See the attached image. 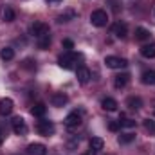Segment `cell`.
Returning <instances> with one entry per match:
<instances>
[{
	"label": "cell",
	"instance_id": "obj_6",
	"mask_svg": "<svg viewBox=\"0 0 155 155\" xmlns=\"http://www.w3.org/2000/svg\"><path fill=\"white\" fill-rule=\"evenodd\" d=\"M105 65L108 69H124L128 65V61L124 58H119V56H107L105 58Z\"/></svg>",
	"mask_w": 155,
	"mask_h": 155
},
{
	"label": "cell",
	"instance_id": "obj_27",
	"mask_svg": "<svg viewBox=\"0 0 155 155\" xmlns=\"http://www.w3.org/2000/svg\"><path fill=\"white\" fill-rule=\"evenodd\" d=\"M119 124H121V128H134V126H135V121H134V119H126V117L121 116Z\"/></svg>",
	"mask_w": 155,
	"mask_h": 155
},
{
	"label": "cell",
	"instance_id": "obj_2",
	"mask_svg": "<svg viewBox=\"0 0 155 155\" xmlns=\"http://www.w3.org/2000/svg\"><path fill=\"white\" fill-rule=\"evenodd\" d=\"M90 24H92L94 27H105V25L108 24V13L103 11V9L92 11V15H90Z\"/></svg>",
	"mask_w": 155,
	"mask_h": 155
},
{
	"label": "cell",
	"instance_id": "obj_18",
	"mask_svg": "<svg viewBox=\"0 0 155 155\" xmlns=\"http://www.w3.org/2000/svg\"><path fill=\"white\" fill-rule=\"evenodd\" d=\"M128 81H130V76H128L126 72L117 74V76L114 78V87H116L117 90H121V88H124V87L128 85Z\"/></svg>",
	"mask_w": 155,
	"mask_h": 155
},
{
	"label": "cell",
	"instance_id": "obj_22",
	"mask_svg": "<svg viewBox=\"0 0 155 155\" xmlns=\"http://www.w3.org/2000/svg\"><path fill=\"white\" fill-rule=\"evenodd\" d=\"M0 58H2L4 61H11V60L15 58V49H13V47H4V49L0 51Z\"/></svg>",
	"mask_w": 155,
	"mask_h": 155
},
{
	"label": "cell",
	"instance_id": "obj_10",
	"mask_svg": "<svg viewBox=\"0 0 155 155\" xmlns=\"http://www.w3.org/2000/svg\"><path fill=\"white\" fill-rule=\"evenodd\" d=\"M67 103H69V97H67L63 92H56V94L51 96V105H52V107H58V108H60V107H65Z\"/></svg>",
	"mask_w": 155,
	"mask_h": 155
},
{
	"label": "cell",
	"instance_id": "obj_23",
	"mask_svg": "<svg viewBox=\"0 0 155 155\" xmlns=\"http://www.w3.org/2000/svg\"><path fill=\"white\" fill-rule=\"evenodd\" d=\"M117 141H119V144H130V143L135 141V134H132V132H124V134L119 135Z\"/></svg>",
	"mask_w": 155,
	"mask_h": 155
},
{
	"label": "cell",
	"instance_id": "obj_17",
	"mask_svg": "<svg viewBox=\"0 0 155 155\" xmlns=\"http://www.w3.org/2000/svg\"><path fill=\"white\" fill-rule=\"evenodd\" d=\"M78 13L74 11V9H67L65 13H61L56 20H58V24H67V22H71V20H76Z\"/></svg>",
	"mask_w": 155,
	"mask_h": 155
},
{
	"label": "cell",
	"instance_id": "obj_21",
	"mask_svg": "<svg viewBox=\"0 0 155 155\" xmlns=\"http://www.w3.org/2000/svg\"><path fill=\"white\" fill-rule=\"evenodd\" d=\"M135 40H139V41L150 40V31H148L146 27H137V29H135Z\"/></svg>",
	"mask_w": 155,
	"mask_h": 155
},
{
	"label": "cell",
	"instance_id": "obj_13",
	"mask_svg": "<svg viewBox=\"0 0 155 155\" xmlns=\"http://www.w3.org/2000/svg\"><path fill=\"white\" fill-rule=\"evenodd\" d=\"M27 153L29 155H47V146L41 143H33L27 146Z\"/></svg>",
	"mask_w": 155,
	"mask_h": 155
},
{
	"label": "cell",
	"instance_id": "obj_5",
	"mask_svg": "<svg viewBox=\"0 0 155 155\" xmlns=\"http://www.w3.org/2000/svg\"><path fill=\"white\" fill-rule=\"evenodd\" d=\"M11 128H13V132L16 134V135H25L27 134V124H25V121H24V117H13V121H11Z\"/></svg>",
	"mask_w": 155,
	"mask_h": 155
},
{
	"label": "cell",
	"instance_id": "obj_1",
	"mask_svg": "<svg viewBox=\"0 0 155 155\" xmlns=\"http://www.w3.org/2000/svg\"><path fill=\"white\" fill-rule=\"evenodd\" d=\"M76 63H78V54L72 52V51H69V52H65L58 58V65L65 71H72L76 67Z\"/></svg>",
	"mask_w": 155,
	"mask_h": 155
},
{
	"label": "cell",
	"instance_id": "obj_15",
	"mask_svg": "<svg viewBox=\"0 0 155 155\" xmlns=\"http://www.w3.org/2000/svg\"><path fill=\"white\" fill-rule=\"evenodd\" d=\"M101 107H103V110H107V112H116L117 110V101L114 97H103L101 99Z\"/></svg>",
	"mask_w": 155,
	"mask_h": 155
},
{
	"label": "cell",
	"instance_id": "obj_33",
	"mask_svg": "<svg viewBox=\"0 0 155 155\" xmlns=\"http://www.w3.org/2000/svg\"><path fill=\"white\" fill-rule=\"evenodd\" d=\"M153 116H155V103H153Z\"/></svg>",
	"mask_w": 155,
	"mask_h": 155
},
{
	"label": "cell",
	"instance_id": "obj_11",
	"mask_svg": "<svg viewBox=\"0 0 155 155\" xmlns=\"http://www.w3.org/2000/svg\"><path fill=\"white\" fill-rule=\"evenodd\" d=\"M76 78H78V83H81V85H87L88 81H90V71L87 69V67H78L76 69Z\"/></svg>",
	"mask_w": 155,
	"mask_h": 155
},
{
	"label": "cell",
	"instance_id": "obj_7",
	"mask_svg": "<svg viewBox=\"0 0 155 155\" xmlns=\"http://www.w3.org/2000/svg\"><path fill=\"white\" fill-rule=\"evenodd\" d=\"M63 124H65V128H69V130H76L78 126L81 124V114L71 112L69 116L63 119Z\"/></svg>",
	"mask_w": 155,
	"mask_h": 155
},
{
	"label": "cell",
	"instance_id": "obj_3",
	"mask_svg": "<svg viewBox=\"0 0 155 155\" xmlns=\"http://www.w3.org/2000/svg\"><path fill=\"white\" fill-rule=\"evenodd\" d=\"M54 123L52 121H47V119H41L38 121V124H36V132H38L40 135H43V137H49V135H52L54 134Z\"/></svg>",
	"mask_w": 155,
	"mask_h": 155
},
{
	"label": "cell",
	"instance_id": "obj_12",
	"mask_svg": "<svg viewBox=\"0 0 155 155\" xmlns=\"http://www.w3.org/2000/svg\"><path fill=\"white\" fill-rule=\"evenodd\" d=\"M15 18H16V15H15V11H13L9 5H2V7H0V20H2V22H7V24H9V22H13Z\"/></svg>",
	"mask_w": 155,
	"mask_h": 155
},
{
	"label": "cell",
	"instance_id": "obj_9",
	"mask_svg": "<svg viewBox=\"0 0 155 155\" xmlns=\"http://www.w3.org/2000/svg\"><path fill=\"white\" fill-rule=\"evenodd\" d=\"M110 31H112V35H114L116 38H124V36L128 35V25H126L124 22H121V20H119V22H116V24L112 25V29H110Z\"/></svg>",
	"mask_w": 155,
	"mask_h": 155
},
{
	"label": "cell",
	"instance_id": "obj_24",
	"mask_svg": "<svg viewBox=\"0 0 155 155\" xmlns=\"http://www.w3.org/2000/svg\"><path fill=\"white\" fill-rule=\"evenodd\" d=\"M141 81H143L144 85H155V71H146V72H143Z\"/></svg>",
	"mask_w": 155,
	"mask_h": 155
},
{
	"label": "cell",
	"instance_id": "obj_14",
	"mask_svg": "<svg viewBox=\"0 0 155 155\" xmlns=\"http://www.w3.org/2000/svg\"><path fill=\"white\" fill-rule=\"evenodd\" d=\"M141 56H144V58H148V60L155 58V41L144 43V45L141 47Z\"/></svg>",
	"mask_w": 155,
	"mask_h": 155
},
{
	"label": "cell",
	"instance_id": "obj_30",
	"mask_svg": "<svg viewBox=\"0 0 155 155\" xmlns=\"http://www.w3.org/2000/svg\"><path fill=\"white\" fill-rule=\"evenodd\" d=\"M47 2H51V4H60L61 0H47Z\"/></svg>",
	"mask_w": 155,
	"mask_h": 155
},
{
	"label": "cell",
	"instance_id": "obj_26",
	"mask_svg": "<svg viewBox=\"0 0 155 155\" xmlns=\"http://www.w3.org/2000/svg\"><path fill=\"white\" fill-rule=\"evenodd\" d=\"M143 124H144V130H146L150 135H155V121L153 119H144Z\"/></svg>",
	"mask_w": 155,
	"mask_h": 155
},
{
	"label": "cell",
	"instance_id": "obj_8",
	"mask_svg": "<svg viewBox=\"0 0 155 155\" xmlns=\"http://www.w3.org/2000/svg\"><path fill=\"white\" fill-rule=\"evenodd\" d=\"M13 108H15V101L11 99V97H2L0 99V116H9L11 112H13Z\"/></svg>",
	"mask_w": 155,
	"mask_h": 155
},
{
	"label": "cell",
	"instance_id": "obj_20",
	"mask_svg": "<svg viewBox=\"0 0 155 155\" xmlns=\"http://www.w3.org/2000/svg\"><path fill=\"white\" fill-rule=\"evenodd\" d=\"M45 112H47L45 103H36V105H33V107H31V114H33L35 117H43V116H45Z\"/></svg>",
	"mask_w": 155,
	"mask_h": 155
},
{
	"label": "cell",
	"instance_id": "obj_16",
	"mask_svg": "<svg viewBox=\"0 0 155 155\" xmlns=\"http://www.w3.org/2000/svg\"><path fill=\"white\" fill-rule=\"evenodd\" d=\"M126 107H128L130 110H141V108H143V99H141L139 96H130V97L126 99Z\"/></svg>",
	"mask_w": 155,
	"mask_h": 155
},
{
	"label": "cell",
	"instance_id": "obj_32",
	"mask_svg": "<svg viewBox=\"0 0 155 155\" xmlns=\"http://www.w3.org/2000/svg\"><path fill=\"white\" fill-rule=\"evenodd\" d=\"M94 153H96V152H90V153H85V155H94Z\"/></svg>",
	"mask_w": 155,
	"mask_h": 155
},
{
	"label": "cell",
	"instance_id": "obj_25",
	"mask_svg": "<svg viewBox=\"0 0 155 155\" xmlns=\"http://www.w3.org/2000/svg\"><path fill=\"white\" fill-rule=\"evenodd\" d=\"M51 41H52V38H51V35L40 36V38H38V49H41V51H47V49L51 47Z\"/></svg>",
	"mask_w": 155,
	"mask_h": 155
},
{
	"label": "cell",
	"instance_id": "obj_19",
	"mask_svg": "<svg viewBox=\"0 0 155 155\" xmlns=\"http://www.w3.org/2000/svg\"><path fill=\"white\" fill-rule=\"evenodd\" d=\"M88 144H90V150L97 153V152H101V150H103V146H105V141H103L101 137H92Z\"/></svg>",
	"mask_w": 155,
	"mask_h": 155
},
{
	"label": "cell",
	"instance_id": "obj_29",
	"mask_svg": "<svg viewBox=\"0 0 155 155\" xmlns=\"http://www.w3.org/2000/svg\"><path fill=\"white\" fill-rule=\"evenodd\" d=\"M61 45H63L67 51H72V49H74V41H72V40H69V38L63 40V43H61Z\"/></svg>",
	"mask_w": 155,
	"mask_h": 155
},
{
	"label": "cell",
	"instance_id": "obj_28",
	"mask_svg": "<svg viewBox=\"0 0 155 155\" xmlns=\"http://www.w3.org/2000/svg\"><path fill=\"white\" fill-rule=\"evenodd\" d=\"M119 128H121L119 121H110V123H108V130H110V132H117Z\"/></svg>",
	"mask_w": 155,
	"mask_h": 155
},
{
	"label": "cell",
	"instance_id": "obj_4",
	"mask_svg": "<svg viewBox=\"0 0 155 155\" xmlns=\"http://www.w3.org/2000/svg\"><path fill=\"white\" fill-rule=\"evenodd\" d=\"M29 33H31V35H33L36 40H38L40 36L51 35V31H49V25H47V24H43V22H35V24L29 27Z\"/></svg>",
	"mask_w": 155,
	"mask_h": 155
},
{
	"label": "cell",
	"instance_id": "obj_31",
	"mask_svg": "<svg viewBox=\"0 0 155 155\" xmlns=\"http://www.w3.org/2000/svg\"><path fill=\"white\" fill-rule=\"evenodd\" d=\"M2 141H4V135H2V132H0V144H2Z\"/></svg>",
	"mask_w": 155,
	"mask_h": 155
}]
</instances>
